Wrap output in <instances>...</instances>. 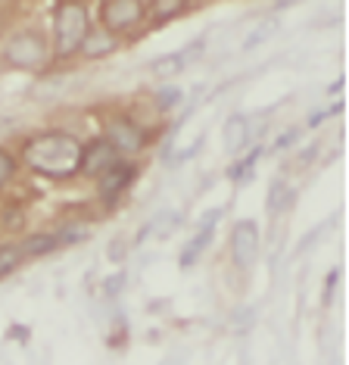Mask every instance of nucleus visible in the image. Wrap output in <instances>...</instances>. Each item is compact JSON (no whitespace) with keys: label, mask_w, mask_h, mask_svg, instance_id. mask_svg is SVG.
<instances>
[{"label":"nucleus","mask_w":349,"mask_h":365,"mask_svg":"<svg viewBox=\"0 0 349 365\" xmlns=\"http://www.w3.org/2000/svg\"><path fill=\"white\" fill-rule=\"evenodd\" d=\"M81 160H85V147H81L78 138L63 135V131H53V135H41L35 138L28 147H25V163L35 172L47 178H69L81 169Z\"/></svg>","instance_id":"1"},{"label":"nucleus","mask_w":349,"mask_h":365,"mask_svg":"<svg viewBox=\"0 0 349 365\" xmlns=\"http://www.w3.org/2000/svg\"><path fill=\"white\" fill-rule=\"evenodd\" d=\"M88 38V10L81 4H60L53 16V41H56V53L69 56L75 51L85 47Z\"/></svg>","instance_id":"2"},{"label":"nucleus","mask_w":349,"mask_h":365,"mask_svg":"<svg viewBox=\"0 0 349 365\" xmlns=\"http://www.w3.org/2000/svg\"><path fill=\"white\" fill-rule=\"evenodd\" d=\"M4 60L16 69H35L47 60V41L38 31H19L4 44Z\"/></svg>","instance_id":"3"},{"label":"nucleus","mask_w":349,"mask_h":365,"mask_svg":"<svg viewBox=\"0 0 349 365\" xmlns=\"http://www.w3.org/2000/svg\"><path fill=\"white\" fill-rule=\"evenodd\" d=\"M147 6L137 4V0H110L103 4V29L106 35H119V31L135 29L144 16Z\"/></svg>","instance_id":"4"},{"label":"nucleus","mask_w":349,"mask_h":365,"mask_svg":"<svg viewBox=\"0 0 349 365\" xmlns=\"http://www.w3.org/2000/svg\"><path fill=\"white\" fill-rule=\"evenodd\" d=\"M259 253V228L253 222H237L234 235H231V256L240 269H249Z\"/></svg>","instance_id":"5"},{"label":"nucleus","mask_w":349,"mask_h":365,"mask_svg":"<svg viewBox=\"0 0 349 365\" xmlns=\"http://www.w3.org/2000/svg\"><path fill=\"white\" fill-rule=\"evenodd\" d=\"M119 163V153H115V147L110 140H97V144H90L85 150V160H81V169L88 172V175H103L106 169H113V165Z\"/></svg>","instance_id":"6"},{"label":"nucleus","mask_w":349,"mask_h":365,"mask_svg":"<svg viewBox=\"0 0 349 365\" xmlns=\"http://www.w3.org/2000/svg\"><path fill=\"white\" fill-rule=\"evenodd\" d=\"M197 53H203V41H194L187 51L165 53V56H160V60H153V63H150V72H153V76H160V78H172V76H178V72L190 63V56H197Z\"/></svg>","instance_id":"7"},{"label":"nucleus","mask_w":349,"mask_h":365,"mask_svg":"<svg viewBox=\"0 0 349 365\" xmlns=\"http://www.w3.org/2000/svg\"><path fill=\"white\" fill-rule=\"evenodd\" d=\"M135 172L137 169L131 163H115L113 169H106L103 175H100V194H103L106 200H115V197L135 181Z\"/></svg>","instance_id":"8"},{"label":"nucleus","mask_w":349,"mask_h":365,"mask_svg":"<svg viewBox=\"0 0 349 365\" xmlns=\"http://www.w3.org/2000/svg\"><path fill=\"white\" fill-rule=\"evenodd\" d=\"M106 140L115 147V153H135V150H140V144H144V135H140V128H135L131 122L119 119L106 131Z\"/></svg>","instance_id":"9"},{"label":"nucleus","mask_w":349,"mask_h":365,"mask_svg":"<svg viewBox=\"0 0 349 365\" xmlns=\"http://www.w3.org/2000/svg\"><path fill=\"white\" fill-rule=\"evenodd\" d=\"M222 140H224V150L228 153H240L249 140V122L244 115H231L222 128Z\"/></svg>","instance_id":"10"},{"label":"nucleus","mask_w":349,"mask_h":365,"mask_svg":"<svg viewBox=\"0 0 349 365\" xmlns=\"http://www.w3.org/2000/svg\"><path fill=\"white\" fill-rule=\"evenodd\" d=\"M219 215H222V210H212V212H209V215H206V219H203V231H199V235H197L194 240H190V244H187V253L181 256V262H184V265H190V262H194L199 253L206 250V244H209V240H212L215 219H219Z\"/></svg>","instance_id":"11"},{"label":"nucleus","mask_w":349,"mask_h":365,"mask_svg":"<svg viewBox=\"0 0 349 365\" xmlns=\"http://www.w3.org/2000/svg\"><path fill=\"white\" fill-rule=\"evenodd\" d=\"M56 244H60V237H56V235H31V237H25L22 244H19V250H22L25 259H31V256L50 253Z\"/></svg>","instance_id":"12"},{"label":"nucleus","mask_w":349,"mask_h":365,"mask_svg":"<svg viewBox=\"0 0 349 365\" xmlns=\"http://www.w3.org/2000/svg\"><path fill=\"white\" fill-rule=\"evenodd\" d=\"M22 262H25V256H22V250H19V244H6V247H0V278L10 275L13 269H19Z\"/></svg>","instance_id":"13"},{"label":"nucleus","mask_w":349,"mask_h":365,"mask_svg":"<svg viewBox=\"0 0 349 365\" xmlns=\"http://www.w3.org/2000/svg\"><path fill=\"white\" fill-rule=\"evenodd\" d=\"M293 200V190H290L284 181H271V197H269V210L271 212H281L284 206H290Z\"/></svg>","instance_id":"14"},{"label":"nucleus","mask_w":349,"mask_h":365,"mask_svg":"<svg viewBox=\"0 0 349 365\" xmlns=\"http://www.w3.org/2000/svg\"><path fill=\"white\" fill-rule=\"evenodd\" d=\"M110 51H113V38L106 35V31H103V35H88V38H85V53H88V56L110 53Z\"/></svg>","instance_id":"15"},{"label":"nucleus","mask_w":349,"mask_h":365,"mask_svg":"<svg viewBox=\"0 0 349 365\" xmlns=\"http://www.w3.org/2000/svg\"><path fill=\"white\" fill-rule=\"evenodd\" d=\"M13 172H16V163H13V156L0 150V187H4L6 181L13 178Z\"/></svg>","instance_id":"16"},{"label":"nucleus","mask_w":349,"mask_h":365,"mask_svg":"<svg viewBox=\"0 0 349 365\" xmlns=\"http://www.w3.org/2000/svg\"><path fill=\"white\" fill-rule=\"evenodd\" d=\"M150 10L160 16V19H169V16H178L184 10V4H150Z\"/></svg>","instance_id":"17"},{"label":"nucleus","mask_w":349,"mask_h":365,"mask_svg":"<svg viewBox=\"0 0 349 365\" xmlns=\"http://www.w3.org/2000/svg\"><path fill=\"white\" fill-rule=\"evenodd\" d=\"M122 287H125V272H119V275H113V278L103 281V294H106V297H115Z\"/></svg>","instance_id":"18"},{"label":"nucleus","mask_w":349,"mask_h":365,"mask_svg":"<svg viewBox=\"0 0 349 365\" xmlns=\"http://www.w3.org/2000/svg\"><path fill=\"white\" fill-rule=\"evenodd\" d=\"M181 103V91L178 88H165L160 94V106L162 110H169V106H178Z\"/></svg>","instance_id":"19"}]
</instances>
